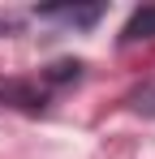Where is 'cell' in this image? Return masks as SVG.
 <instances>
[{
	"mask_svg": "<svg viewBox=\"0 0 155 159\" xmlns=\"http://www.w3.org/2000/svg\"><path fill=\"white\" fill-rule=\"evenodd\" d=\"M125 43H138V39H155V4H142L134 17L125 22Z\"/></svg>",
	"mask_w": 155,
	"mask_h": 159,
	"instance_id": "obj_1",
	"label": "cell"
},
{
	"mask_svg": "<svg viewBox=\"0 0 155 159\" xmlns=\"http://www.w3.org/2000/svg\"><path fill=\"white\" fill-rule=\"evenodd\" d=\"M43 17H65V22H95V17H99V4H86V9L56 4V9H43Z\"/></svg>",
	"mask_w": 155,
	"mask_h": 159,
	"instance_id": "obj_2",
	"label": "cell"
}]
</instances>
